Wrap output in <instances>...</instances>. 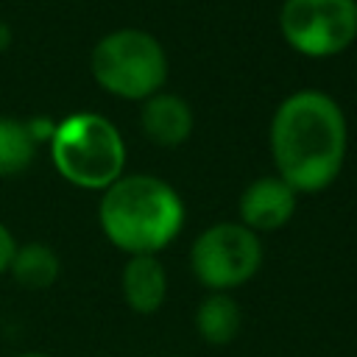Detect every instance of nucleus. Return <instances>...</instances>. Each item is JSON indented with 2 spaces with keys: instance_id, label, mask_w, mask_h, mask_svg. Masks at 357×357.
Returning a JSON list of instances; mask_svg holds the SVG:
<instances>
[{
  "instance_id": "nucleus-9",
  "label": "nucleus",
  "mask_w": 357,
  "mask_h": 357,
  "mask_svg": "<svg viewBox=\"0 0 357 357\" xmlns=\"http://www.w3.org/2000/svg\"><path fill=\"white\" fill-rule=\"evenodd\" d=\"M120 287H123L126 304L134 312L151 315V312H156L165 304V296H167V271H165V265L159 262L156 254H134L123 265Z\"/></svg>"
},
{
  "instance_id": "nucleus-6",
  "label": "nucleus",
  "mask_w": 357,
  "mask_h": 357,
  "mask_svg": "<svg viewBox=\"0 0 357 357\" xmlns=\"http://www.w3.org/2000/svg\"><path fill=\"white\" fill-rule=\"evenodd\" d=\"M284 42L310 59L343 53L357 39L354 0H284L279 11Z\"/></svg>"
},
{
  "instance_id": "nucleus-4",
  "label": "nucleus",
  "mask_w": 357,
  "mask_h": 357,
  "mask_svg": "<svg viewBox=\"0 0 357 357\" xmlns=\"http://www.w3.org/2000/svg\"><path fill=\"white\" fill-rule=\"evenodd\" d=\"M92 78L109 95L145 100L167 78V53L162 42L142 28H117L98 39L89 56Z\"/></svg>"
},
{
  "instance_id": "nucleus-13",
  "label": "nucleus",
  "mask_w": 357,
  "mask_h": 357,
  "mask_svg": "<svg viewBox=\"0 0 357 357\" xmlns=\"http://www.w3.org/2000/svg\"><path fill=\"white\" fill-rule=\"evenodd\" d=\"M14 251H17V243H14V234L6 229V223H0V276L11 268V259H14Z\"/></svg>"
},
{
  "instance_id": "nucleus-12",
  "label": "nucleus",
  "mask_w": 357,
  "mask_h": 357,
  "mask_svg": "<svg viewBox=\"0 0 357 357\" xmlns=\"http://www.w3.org/2000/svg\"><path fill=\"white\" fill-rule=\"evenodd\" d=\"M36 156V139L28 123L17 117H0V178L28 170Z\"/></svg>"
},
{
  "instance_id": "nucleus-16",
  "label": "nucleus",
  "mask_w": 357,
  "mask_h": 357,
  "mask_svg": "<svg viewBox=\"0 0 357 357\" xmlns=\"http://www.w3.org/2000/svg\"><path fill=\"white\" fill-rule=\"evenodd\" d=\"M354 3H357V0H354Z\"/></svg>"
},
{
  "instance_id": "nucleus-7",
  "label": "nucleus",
  "mask_w": 357,
  "mask_h": 357,
  "mask_svg": "<svg viewBox=\"0 0 357 357\" xmlns=\"http://www.w3.org/2000/svg\"><path fill=\"white\" fill-rule=\"evenodd\" d=\"M298 192L279 176L251 181L240 195V223L251 231H276L296 212Z\"/></svg>"
},
{
  "instance_id": "nucleus-5",
  "label": "nucleus",
  "mask_w": 357,
  "mask_h": 357,
  "mask_svg": "<svg viewBox=\"0 0 357 357\" xmlns=\"http://www.w3.org/2000/svg\"><path fill=\"white\" fill-rule=\"evenodd\" d=\"M190 265L195 279L212 293L234 290L251 282L262 265L259 234L243 223H215L195 237Z\"/></svg>"
},
{
  "instance_id": "nucleus-10",
  "label": "nucleus",
  "mask_w": 357,
  "mask_h": 357,
  "mask_svg": "<svg viewBox=\"0 0 357 357\" xmlns=\"http://www.w3.org/2000/svg\"><path fill=\"white\" fill-rule=\"evenodd\" d=\"M240 307L229 293H209L195 312V329L209 346H226L240 332Z\"/></svg>"
},
{
  "instance_id": "nucleus-3",
  "label": "nucleus",
  "mask_w": 357,
  "mask_h": 357,
  "mask_svg": "<svg viewBox=\"0 0 357 357\" xmlns=\"http://www.w3.org/2000/svg\"><path fill=\"white\" fill-rule=\"evenodd\" d=\"M50 159L70 184L81 190H106L123 176L126 142L109 117L75 112L53 128Z\"/></svg>"
},
{
  "instance_id": "nucleus-11",
  "label": "nucleus",
  "mask_w": 357,
  "mask_h": 357,
  "mask_svg": "<svg viewBox=\"0 0 357 357\" xmlns=\"http://www.w3.org/2000/svg\"><path fill=\"white\" fill-rule=\"evenodd\" d=\"M8 271L17 284H22L28 290H45L59 279L61 265H59V254L50 245L25 243V245H17Z\"/></svg>"
},
{
  "instance_id": "nucleus-8",
  "label": "nucleus",
  "mask_w": 357,
  "mask_h": 357,
  "mask_svg": "<svg viewBox=\"0 0 357 357\" xmlns=\"http://www.w3.org/2000/svg\"><path fill=\"white\" fill-rule=\"evenodd\" d=\"M142 134L159 148H178L192 134V109L176 92H156L142 100L139 112Z\"/></svg>"
},
{
  "instance_id": "nucleus-2",
  "label": "nucleus",
  "mask_w": 357,
  "mask_h": 357,
  "mask_svg": "<svg viewBox=\"0 0 357 357\" xmlns=\"http://www.w3.org/2000/svg\"><path fill=\"white\" fill-rule=\"evenodd\" d=\"M98 220L112 245L126 254H156L173 243L184 226L178 192L156 176H120L103 190Z\"/></svg>"
},
{
  "instance_id": "nucleus-15",
  "label": "nucleus",
  "mask_w": 357,
  "mask_h": 357,
  "mask_svg": "<svg viewBox=\"0 0 357 357\" xmlns=\"http://www.w3.org/2000/svg\"><path fill=\"white\" fill-rule=\"evenodd\" d=\"M17 357H47V354H36V351H25V354H17Z\"/></svg>"
},
{
  "instance_id": "nucleus-14",
  "label": "nucleus",
  "mask_w": 357,
  "mask_h": 357,
  "mask_svg": "<svg viewBox=\"0 0 357 357\" xmlns=\"http://www.w3.org/2000/svg\"><path fill=\"white\" fill-rule=\"evenodd\" d=\"M8 45H11V25H6V22L0 20V53H3Z\"/></svg>"
},
{
  "instance_id": "nucleus-1",
  "label": "nucleus",
  "mask_w": 357,
  "mask_h": 357,
  "mask_svg": "<svg viewBox=\"0 0 357 357\" xmlns=\"http://www.w3.org/2000/svg\"><path fill=\"white\" fill-rule=\"evenodd\" d=\"M268 139L276 176L296 192L312 195L326 190L343 170L349 145L346 114L332 95L298 89L276 106Z\"/></svg>"
}]
</instances>
